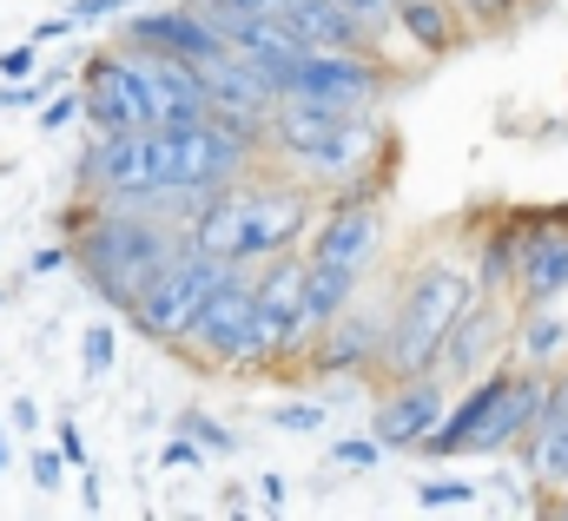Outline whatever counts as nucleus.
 Instances as JSON below:
<instances>
[{
    "instance_id": "9b49d317",
    "label": "nucleus",
    "mask_w": 568,
    "mask_h": 521,
    "mask_svg": "<svg viewBox=\"0 0 568 521\" xmlns=\"http://www.w3.org/2000/svg\"><path fill=\"white\" fill-rule=\"evenodd\" d=\"M113 40H120V47H145V53L192 60V67H205V60L232 53V47H225V33H219V20H212L199 0H179V7H145V13H133V7H126Z\"/></svg>"
},
{
    "instance_id": "39448f33",
    "label": "nucleus",
    "mask_w": 568,
    "mask_h": 521,
    "mask_svg": "<svg viewBox=\"0 0 568 521\" xmlns=\"http://www.w3.org/2000/svg\"><path fill=\"white\" fill-rule=\"evenodd\" d=\"M179 357L199 364V370H212V377H258V370H272V344L258 330V290H252V270L245 264H232L219 277V290L192 317Z\"/></svg>"
},
{
    "instance_id": "a211bd4d",
    "label": "nucleus",
    "mask_w": 568,
    "mask_h": 521,
    "mask_svg": "<svg viewBox=\"0 0 568 521\" xmlns=\"http://www.w3.org/2000/svg\"><path fill=\"white\" fill-rule=\"evenodd\" d=\"M278 27L297 47H377V33L344 0H291L278 13Z\"/></svg>"
},
{
    "instance_id": "0eeeda50",
    "label": "nucleus",
    "mask_w": 568,
    "mask_h": 521,
    "mask_svg": "<svg viewBox=\"0 0 568 521\" xmlns=\"http://www.w3.org/2000/svg\"><path fill=\"white\" fill-rule=\"evenodd\" d=\"M278 93L324 100V106H344V113H377L384 93H390V67L371 60V47H297Z\"/></svg>"
},
{
    "instance_id": "dca6fc26",
    "label": "nucleus",
    "mask_w": 568,
    "mask_h": 521,
    "mask_svg": "<svg viewBox=\"0 0 568 521\" xmlns=\"http://www.w3.org/2000/svg\"><path fill=\"white\" fill-rule=\"evenodd\" d=\"M140 53V80L145 100H152V126H192V120H212V93H205V73L192 60H172V53Z\"/></svg>"
},
{
    "instance_id": "ea45409f",
    "label": "nucleus",
    "mask_w": 568,
    "mask_h": 521,
    "mask_svg": "<svg viewBox=\"0 0 568 521\" xmlns=\"http://www.w3.org/2000/svg\"><path fill=\"white\" fill-rule=\"evenodd\" d=\"M258 496H265L272 509H284V476H265V482H258Z\"/></svg>"
},
{
    "instance_id": "20e7f679",
    "label": "nucleus",
    "mask_w": 568,
    "mask_h": 521,
    "mask_svg": "<svg viewBox=\"0 0 568 521\" xmlns=\"http://www.w3.org/2000/svg\"><path fill=\"white\" fill-rule=\"evenodd\" d=\"M469 258L463 252H436V258L410 264V277L390 290V324H384V357H377V384H404L424 377L436 364V344L449 330V317L469 297Z\"/></svg>"
},
{
    "instance_id": "f704fd0d",
    "label": "nucleus",
    "mask_w": 568,
    "mask_h": 521,
    "mask_svg": "<svg viewBox=\"0 0 568 521\" xmlns=\"http://www.w3.org/2000/svg\"><path fill=\"white\" fill-rule=\"evenodd\" d=\"M53 449L67 456V469H87V442H80V429H73V416L60 422V436H53Z\"/></svg>"
},
{
    "instance_id": "f257e3e1",
    "label": "nucleus",
    "mask_w": 568,
    "mask_h": 521,
    "mask_svg": "<svg viewBox=\"0 0 568 521\" xmlns=\"http://www.w3.org/2000/svg\"><path fill=\"white\" fill-rule=\"evenodd\" d=\"M317 192L297 185L291 172H245L219 192H205V205L185 218V238L219 264H265L278 252H304L311 225H317Z\"/></svg>"
},
{
    "instance_id": "e433bc0d",
    "label": "nucleus",
    "mask_w": 568,
    "mask_h": 521,
    "mask_svg": "<svg viewBox=\"0 0 568 521\" xmlns=\"http://www.w3.org/2000/svg\"><path fill=\"white\" fill-rule=\"evenodd\" d=\"M53 270H67V245H40L27 258V277H53Z\"/></svg>"
},
{
    "instance_id": "473e14b6",
    "label": "nucleus",
    "mask_w": 568,
    "mask_h": 521,
    "mask_svg": "<svg viewBox=\"0 0 568 521\" xmlns=\"http://www.w3.org/2000/svg\"><path fill=\"white\" fill-rule=\"evenodd\" d=\"M199 7L205 13H265V20H278L291 0H199Z\"/></svg>"
},
{
    "instance_id": "72a5a7b5",
    "label": "nucleus",
    "mask_w": 568,
    "mask_h": 521,
    "mask_svg": "<svg viewBox=\"0 0 568 521\" xmlns=\"http://www.w3.org/2000/svg\"><path fill=\"white\" fill-rule=\"evenodd\" d=\"M516 7H523V0H456L463 20H509Z\"/></svg>"
},
{
    "instance_id": "6e6552de",
    "label": "nucleus",
    "mask_w": 568,
    "mask_h": 521,
    "mask_svg": "<svg viewBox=\"0 0 568 521\" xmlns=\"http://www.w3.org/2000/svg\"><path fill=\"white\" fill-rule=\"evenodd\" d=\"M80 86V120L87 132H145L152 126V100H145V80H140V53L133 47H100L87 53V67L73 73Z\"/></svg>"
},
{
    "instance_id": "c85d7f7f",
    "label": "nucleus",
    "mask_w": 568,
    "mask_h": 521,
    "mask_svg": "<svg viewBox=\"0 0 568 521\" xmlns=\"http://www.w3.org/2000/svg\"><path fill=\"white\" fill-rule=\"evenodd\" d=\"M126 7H140V0H73L67 20H73V27H93V20H120Z\"/></svg>"
},
{
    "instance_id": "393cba45",
    "label": "nucleus",
    "mask_w": 568,
    "mask_h": 521,
    "mask_svg": "<svg viewBox=\"0 0 568 521\" xmlns=\"http://www.w3.org/2000/svg\"><path fill=\"white\" fill-rule=\"evenodd\" d=\"M73 120H80V86H53L40 100V132H67Z\"/></svg>"
},
{
    "instance_id": "423d86ee",
    "label": "nucleus",
    "mask_w": 568,
    "mask_h": 521,
    "mask_svg": "<svg viewBox=\"0 0 568 521\" xmlns=\"http://www.w3.org/2000/svg\"><path fill=\"white\" fill-rule=\"evenodd\" d=\"M225 270H232V264L205 258V252L185 238L172 258L159 264V277H152L140 297H133L126 324L140 330L145 344H159V350H179V344H185V330H192V317L205 310V297L219 290V277H225Z\"/></svg>"
},
{
    "instance_id": "ddd939ff",
    "label": "nucleus",
    "mask_w": 568,
    "mask_h": 521,
    "mask_svg": "<svg viewBox=\"0 0 568 521\" xmlns=\"http://www.w3.org/2000/svg\"><path fill=\"white\" fill-rule=\"evenodd\" d=\"M449 384L424 370V377H404V384H384L377 396V409H371V436L384 442V456L390 449H424L429 436H436V422H443V409H449Z\"/></svg>"
},
{
    "instance_id": "4468645a",
    "label": "nucleus",
    "mask_w": 568,
    "mask_h": 521,
    "mask_svg": "<svg viewBox=\"0 0 568 521\" xmlns=\"http://www.w3.org/2000/svg\"><path fill=\"white\" fill-rule=\"evenodd\" d=\"M199 73H205V93H212V120L239 126L245 139H265V120H272V106H278V86H272L245 53H219V60H205ZM258 152H265V145H258Z\"/></svg>"
},
{
    "instance_id": "4c0bfd02",
    "label": "nucleus",
    "mask_w": 568,
    "mask_h": 521,
    "mask_svg": "<svg viewBox=\"0 0 568 521\" xmlns=\"http://www.w3.org/2000/svg\"><path fill=\"white\" fill-rule=\"evenodd\" d=\"M67 33H73V20H67V13H53V20H40V27H33V47H47V40H67Z\"/></svg>"
},
{
    "instance_id": "79ce46f5",
    "label": "nucleus",
    "mask_w": 568,
    "mask_h": 521,
    "mask_svg": "<svg viewBox=\"0 0 568 521\" xmlns=\"http://www.w3.org/2000/svg\"><path fill=\"white\" fill-rule=\"evenodd\" d=\"M13 469V449H7V416H0V476Z\"/></svg>"
},
{
    "instance_id": "f8f14e48",
    "label": "nucleus",
    "mask_w": 568,
    "mask_h": 521,
    "mask_svg": "<svg viewBox=\"0 0 568 521\" xmlns=\"http://www.w3.org/2000/svg\"><path fill=\"white\" fill-rule=\"evenodd\" d=\"M384 324H390V297L377 304V310H337L324 330H317V344H311V377H324V384H364V377H377V357H384Z\"/></svg>"
},
{
    "instance_id": "2f4dec72",
    "label": "nucleus",
    "mask_w": 568,
    "mask_h": 521,
    "mask_svg": "<svg viewBox=\"0 0 568 521\" xmlns=\"http://www.w3.org/2000/svg\"><path fill=\"white\" fill-rule=\"evenodd\" d=\"M344 7H351V13H357L371 33H377V40L390 33V13H397V0H344Z\"/></svg>"
},
{
    "instance_id": "b1692460",
    "label": "nucleus",
    "mask_w": 568,
    "mask_h": 521,
    "mask_svg": "<svg viewBox=\"0 0 568 521\" xmlns=\"http://www.w3.org/2000/svg\"><path fill=\"white\" fill-rule=\"evenodd\" d=\"M179 429H185L205 456H232V449H239V442H232V429H225V422H212L205 409H185V416H179Z\"/></svg>"
},
{
    "instance_id": "9d476101",
    "label": "nucleus",
    "mask_w": 568,
    "mask_h": 521,
    "mask_svg": "<svg viewBox=\"0 0 568 521\" xmlns=\"http://www.w3.org/2000/svg\"><path fill=\"white\" fill-rule=\"evenodd\" d=\"M509 330H516L509 304H503V297L469 290V297H463V310L449 317V330H443V344H436V364H429V370H436L443 384H469V377L496 370V357L509 350Z\"/></svg>"
},
{
    "instance_id": "bb28decb",
    "label": "nucleus",
    "mask_w": 568,
    "mask_h": 521,
    "mask_svg": "<svg viewBox=\"0 0 568 521\" xmlns=\"http://www.w3.org/2000/svg\"><path fill=\"white\" fill-rule=\"evenodd\" d=\"M331 462H344V469H377V462H384V442H377V436H344V442L331 449Z\"/></svg>"
},
{
    "instance_id": "cd10ccee",
    "label": "nucleus",
    "mask_w": 568,
    "mask_h": 521,
    "mask_svg": "<svg viewBox=\"0 0 568 521\" xmlns=\"http://www.w3.org/2000/svg\"><path fill=\"white\" fill-rule=\"evenodd\" d=\"M27 469H33V489H40V496H60V482H67V456H60V449H33Z\"/></svg>"
},
{
    "instance_id": "4be33fe9",
    "label": "nucleus",
    "mask_w": 568,
    "mask_h": 521,
    "mask_svg": "<svg viewBox=\"0 0 568 521\" xmlns=\"http://www.w3.org/2000/svg\"><path fill=\"white\" fill-rule=\"evenodd\" d=\"M476 482L469 476H436V482H417V509H429V515H449V509H476Z\"/></svg>"
},
{
    "instance_id": "2eb2a0df",
    "label": "nucleus",
    "mask_w": 568,
    "mask_h": 521,
    "mask_svg": "<svg viewBox=\"0 0 568 521\" xmlns=\"http://www.w3.org/2000/svg\"><path fill=\"white\" fill-rule=\"evenodd\" d=\"M252 290H258V330L272 344V377H284V350H291V330L304 317V252H278V258L252 264Z\"/></svg>"
},
{
    "instance_id": "a19ab883",
    "label": "nucleus",
    "mask_w": 568,
    "mask_h": 521,
    "mask_svg": "<svg viewBox=\"0 0 568 521\" xmlns=\"http://www.w3.org/2000/svg\"><path fill=\"white\" fill-rule=\"evenodd\" d=\"M80 502H87V509H100V476H93V469L80 476Z\"/></svg>"
},
{
    "instance_id": "5701e85b",
    "label": "nucleus",
    "mask_w": 568,
    "mask_h": 521,
    "mask_svg": "<svg viewBox=\"0 0 568 521\" xmlns=\"http://www.w3.org/2000/svg\"><path fill=\"white\" fill-rule=\"evenodd\" d=\"M113 357H120V330H113V324H87V330H80V377L100 384V377L113 370Z\"/></svg>"
},
{
    "instance_id": "aec40b11",
    "label": "nucleus",
    "mask_w": 568,
    "mask_h": 521,
    "mask_svg": "<svg viewBox=\"0 0 568 521\" xmlns=\"http://www.w3.org/2000/svg\"><path fill=\"white\" fill-rule=\"evenodd\" d=\"M516 449H523V469L542 496H568V409H542V422Z\"/></svg>"
},
{
    "instance_id": "c756f323",
    "label": "nucleus",
    "mask_w": 568,
    "mask_h": 521,
    "mask_svg": "<svg viewBox=\"0 0 568 521\" xmlns=\"http://www.w3.org/2000/svg\"><path fill=\"white\" fill-rule=\"evenodd\" d=\"M27 73H40V47L33 40H20V47L0 53V80H27Z\"/></svg>"
},
{
    "instance_id": "c9c22d12",
    "label": "nucleus",
    "mask_w": 568,
    "mask_h": 521,
    "mask_svg": "<svg viewBox=\"0 0 568 521\" xmlns=\"http://www.w3.org/2000/svg\"><path fill=\"white\" fill-rule=\"evenodd\" d=\"M7 422H13L20 436H33V429H40V402H33V396H13V402H7Z\"/></svg>"
},
{
    "instance_id": "f3484780",
    "label": "nucleus",
    "mask_w": 568,
    "mask_h": 521,
    "mask_svg": "<svg viewBox=\"0 0 568 521\" xmlns=\"http://www.w3.org/2000/svg\"><path fill=\"white\" fill-rule=\"evenodd\" d=\"M516 297L523 310L568 297V225H516Z\"/></svg>"
},
{
    "instance_id": "6ab92c4d",
    "label": "nucleus",
    "mask_w": 568,
    "mask_h": 521,
    "mask_svg": "<svg viewBox=\"0 0 568 521\" xmlns=\"http://www.w3.org/2000/svg\"><path fill=\"white\" fill-rule=\"evenodd\" d=\"M390 33H404L417 53H456L463 33H469V20L456 13V0H397Z\"/></svg>"
},
{
    "instance_id": "7ed1b4c3",
    "label": "nucleus",
    "mask_w": 568,
    "mask_h": 521,
    "mask_svg": "<svg viewBox=\"0 0 568 521\" xmlns=\"http://www.w3.org/2000/svg\"><path fill=\"white\" fill-rule=\"evenodd\" d=\"M549 409V370H483L469 377V390L449 396L436 436L424 442V456H503L516 449Z\"/></svg>"
},
{
    "instance_id": "7c9ffc66",
    "label": "nucleus",
    "mask_w": 568,
    "mask_h": 521,
    "mask_svg": "<svg viewBox=\"0 0 568 521\" xmlns=\"http://www.w3.org/2000/svg\"><path fill=\"white\" fill-rule=\"evenodd\" d=\"M159 462H165V469H192V462H205V449H199L185 429H172V442L159 449Z\"/></svg>"
},
{
    "instance_id": "1a4fd4ad",
    "label": "nucleus",
    "mask_w": 568,
    "mask_h": 521,
    "mask_svg": "<svg viewBox=\"0 0 568 521\" xmlns=\"http://www.w3.org/2000/svg\"><path fill=\"white\" fill-rule=\"evenodd\" d=\"M384 238H390L384 232V198H324L317 205V225L304 238V258L371 277L377 258H384Z\"/></svg>"
},
{
    "instance_id": "412c9836",
    "label": "nucleus",
    "mask_w": 568,
    "mask_h": 521,
    "mask_svg": "<svg viewBox=\"0 0 568 521\" xmlns=\"http://www.w3.org/2000/svg\"><path fill=\"white\" fill-rule=\"evenodd\" d=\"M516 225H496V232H483V245H476V264H469V284L483 290V297H509L516 290Z\"/></svg>"
},
{
    "instance_id": "f03ea898",
    "label": "nucleus",
    "mask_w": 568,
    "mask_h": 521,
    "mask_svg": "<svg viewBox=\"0 0 568 521\" xmlns=\"http://www.w3.org/2000/svg\"><path fill=\"white\" fill-rule=\"evenodd\" d=\"M179 245H185V225L179 218L126 212V205H106V198H80L67 212V264L120 317L133 310V297L159 277V264L172 258Z\"/></svg>"
},
{
    "instance_id": "58836bf2",
    "label": "nucleus",
    "mask_w": 568,
    "mask_h": 521,
    "mask_svg": "<svg viewBox=\"0 0 568 521\" xmlns=\"http://www.w3.org/2000/svg\"><path fill=\"white\" fill-rule=\"evenodd\" d=\"M549 409H568V364L549 370Z\"/></svg>"
},
{
    "instance_id": "a878e982",
    "label": "nucleus",
    "mask_w": 568,
    "mask_h": 521,
    "mask_svg": "<svg viewBox=\"0 0 568 521\" xmlns=\"http://www.w3.org/2000/svg\"><path fill=\"white\" fill-rule=\"evenodd\" d=\"M324 416H331V409H324L317 396H311V402H278V409H272V422L291 429V436H317V429H324Z\"/></svg>"
}]
</instances>
